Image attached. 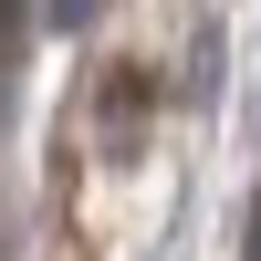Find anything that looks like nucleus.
<instances>
[{
  "label": "nucleus",
  "instance_id": "obj_1",
  "mask_svg": "<svg viewBox=\"0 0 261 261\" xmlns=\"http://www.w3.org/2000/svg\"><path fill=\"white\" fill-rule=\"evenodd\" d=\"M84 11H94V0H53V21H63V32H73V21H84Z\"/></svg>",
  "mask_w": 261,
  "mask_h": 261
},
{
  "label": "nucleus",
  "instance_id": "obj_2",
  "mask_svg": "<svg viewBox=\"0 0 261 261\" xmlns=\"http://www.w3.org/2000/svg\"><path fill=\"white\" fill-rule=\"evenodd\" d=\"M0 11H11V0H0Z\"/></svg>",
  "mask_w": 261,
  "mask_h": 261
}]
</instances>
